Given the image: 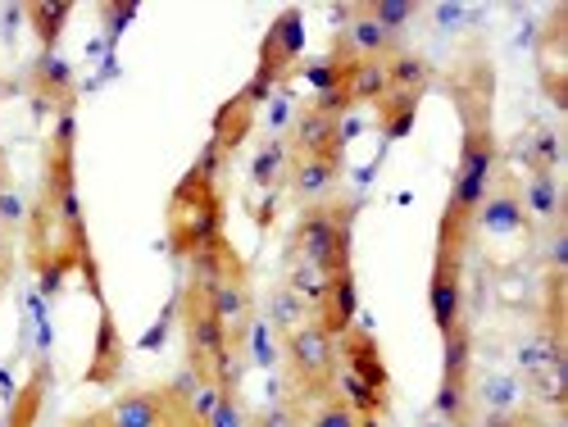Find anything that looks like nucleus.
Wrapping results in <instances>:
<instances>
[{"label":"nucleus","instance_id":"nucleus-1","mask_svg":"<svg viewBox=\"0 0 568 427\" xmlns=\"http://www.w3.org/2000/svg\"><path fill=\"white\" fill-rule=\"evenodd\" d=\"M28 264L41 282V296H55L64 277L82 273L91 296H101V268L91 255V232L78 196V105L55 114L51 141H45V173L37 205L28 210Z\"/></svg>","mask_w":568,"mask_h":427},{"label":"nucleus","instance_id":"nucleus-2","mask_svg":"<svg viewBox=\"0 0 568 427\" xmlns=\"http://www.w3.org/2000/svg\"><path fill=\"white\" fill-rule=\"evenodd\" d=\"M164 236L169 251L178 260H192L205 246H214L223 236V192L219 177H205L196 169H186L178 177V186L169 192V210H164Z\"/></svg>","mask_w":568,"mask_h":427},{"label":"nucleus","instance_id":"nucleus-3","mask_svg":"<svg viewBox=\"0 0 568 427\" xmlns=\"http://www.w3.org/2000/svg\"><path fill=\"white\" fill-rule=\"evenodd\" d=\"M355 251V205L351 201H314L292 227V260L314 264L323 277L351 273Z\"/></svg>","mask_w":568,"mask_h":427},{"label":"nucleus","instance_id":"nucleus-4","mask_svg":"<svg viewBox=\"0 0 568 427\" xmlns=\"http://www.w3.org/2000/svg\"><path fill=\"white\" fill-rule=\"evenodd\" d=\"M301 55H305V10H301V6H287V10L273 14V23H268V32H264V41H260V64H255L251 82L242 87V96H246L255 110H260L264 101H273L277 91H282V82L296 73Z\"/></svg>","mask_w":568,"mask_h":427},{"label":"nucleus","instance_id":"nucleus-5","mask_svg":"<svg viewBox=\"0 0 568 427\" xmlns=\"http://www.w3.org/2000/svg\"><path fill=\"white\" fill-rule=\"evenodd\" d=\"M282 359H287V373L301 396H333L337 387V368H342V355H337V342L310 318L292 332H282Z\"/></svg>","mask_w":568,"mask_h":427},{"label":"nucleus","instance_id":"nucleus-6","mask_svg":"<svg viewBox=\"0 0 568 427\" xmlns=\"http://www.w3.org/2000/svg\"><path fill=\"white\" fill-rule=\"evenodd\" d=\"M473 236L437 223V251H433V277H428V314L446 337L450 327L464 323V255Z\"/></svg>","mask_w":568,"mask_h":427},{"label":"nucleus","instance_id":"nucleus-7","mask_svg":"<svg viewBox=\"0 0 568 427\" xmlns=\"http://www.w3.org/2000/svg\"><path fill=\"white\" fill-rule=\"evenodd\" d=\"M437 414L450 427H473V332H468V323L450 327L446 337H442Z\"/></svg>","mask_w":568,"mask_h":427},{"label":"nucleus","instance_id":"nucleus-8","mask_svg":"<svg viewBox=\"0 0 568 427\" xmlns=\"http://www.w3.org/2000/svg\"><path fill=\"white\" fill-rule=\"evenodd\" d=\"M101 414H105V427H186V392L178 387L123 392Z\"/></svg>","mask_w":568,"mask_h":427},{"label":"nucleus","instance_id":"nucleus-9","mask_svg":"<svg viewBox=\"0 0 568 427\" xmlns=\"http://www.w3.org/2000/svg\"><path fill=\"white\" fill-rule=\"evenodd\" d=\"M491 232V236H514V232H528L532 223H528V210H524V186H518V177L514 173H496V182H491V192H487V201H483V210H478V218H473V232Z\"/></svg>","mask_w":568,"mask_h":427},{"label":"nucleus","instance_id":"nucleus-10","mask_svg":"<svg viewBox=\"0 0 568 427\" xmlns=\"http://www.w3.org/2000/svg\"><path fill=\"white\" fill-rule=\"evenodd\" d=\"M287 151L292 160H310V155H327V160H342L346 151V128L337 119H323L318 110H301L292 132H287Z\"/></svg>","mask_w":568,"mask_h":427},{"label":"nucleus","instance_id":"nucleus-11","mask_svg":"<svg viewBox=\"0 0 568 427\" xmlns=\"http://www.w3.org/2000/svg\"><path fill=\"white\" fill-rule=\"evenodd\" d=\"M337 355H342V364H346V373L351 377H359L364 387H373V392H392V373H387V359H383V346H377V337L368 327H351L346 337L337 342Z\"/></svg>","mask_w":568,"mask_h":427},{"label":"nucleus","instance_id":"nucleus-12","mask_svg":"<svg viewBox=\"0 0 568 427\" xmlns=\"http://www.w3.org/2000/svg\"><path fill=\"white\" fill-rule=\"evenodd\" d=\"M359 318V287H355V268L351 273H333L323 287V301L314 305V323L327 332L333 342H342Z\"/></svg>","mask_w":568,"mask_h":427},{"label":"nucleus","instance_id":"nucleus-13","mask_svg":"<svg viewBox=\"0 0 568 427\" xmlns=\"http://www.w3.org/2000/svg\"><path fill=\"white\" fill-rule=\"evenodd\" d=\"M123 364H128V346H123V332L114 323L110 309H101L97 318V346H91V364L82 373L87 387H114L123 377Z\"/></svg>","mask_w":568,"mask_h":427},{"label":"nucleus","instance_id":"nucleus-14","mask_svg":"<svg viewBox=\"0 0 568 427\" xmlns=\"http://www.w3.org/2000/svg\"><path fill=\"white\" fill-rule=\"evenodd\" d=\"M337 37L355 51V60H373V64H383V60H392V55L400 51V41L368 14V6H355V10L346 14V23L337 28Z\"/></svg>","mask_w":568,"mask_h":427},{"label":"nucleus","instance_id":"nucleus-15","mask_svg":"<svg viewBox=\"0 0 568 427\" xmlns=\"http://www.w3.org/2000/svg\"><path fill=\"white\" fill-rule=\"evenodd\" d=\"M28 87H32V96H37L41 105H51L55 114L78 105V78H73V69L60 60V51H55V55H37V64L28 69Z\"/></svg>","mask_w":568,"mask_h":427},{"label":"nucleus","instance_id":"nucleus-16","mask_svg":"<svg viewBox=\"0 0 568 427\" xmlns=\"http://www.w3.org/2000/svg\"><path fill=\"white\" fill-rule=\"evenodd\" d=\"M255 132V105L242 96V91H236V96H227L219 110H214V123H210V141L214 146L232 160L236 151L246 146V136Z\"/></svg>","mask_w":568,"mask_h":427},{"label":"nucleus","instance_id":"nucleus-17","mask_svg":"<svg viewBox=\"0 0 568 427\" xmlns=\"http://www.w3.org/2000/svg\"><path fill=\"white\" fill-rule=\"evenodd\" d=\"M342 177V160H327V155H310V160H292L287 164V186L301 205L327 201V192L337 186Z\"/></svg>","mask_w":568,"mask_h":427},{"label":"nucleus","instance_id":"nucleus-18","mask_svg":"<svg viewBox=\"0 0 568 427\" xmlns=\"http://www.w3.org/2000/svg\"><path fill=\"white\" fill-rule=\"evenodd\" d=\"M51 383H55L51 359H37L32 373L23 377V387H19L14 400H10L6 427H37V423H41V409H45V396H51Z\"/></svg>","mask_w":568,"mask_h":427},{"label":"nucleus","instance_id":"nucleus-19","mask_svg":"<svg viewBox=\"0 0 568 427\" xmlns=\"http://www.w3.org/2000/svg\"><path fill=\"white\" fill-rule=\"evenodd\" d=\"M524 210H528V223H564V196H559V173H528L524 182Z\"/></svg>","mask_w":568,"mask_h":427},{"label":"nucleus","instance_id":"nucleus-20","mask_svg":"<svg viewBox=\"0 0 568 427\" xmlns=\"http://www.w3.org/2000/svg\"><path fill=\"white\" fill-rule=\"evenodd\" d=\"M23 14L32 23V37L41 45V55H55L60 51V37H64V28L73 19V6H69V0H32Z\"/></svg>","mask_w":568,"mask_h":427},{"label":"nucleus","instance_id":"nucleus-21","mask_svg":"<svg viewBox=\"0 0 568 427\" xmlns=\"http://www.w3.org/2000/svg\"><path fill=\"white\" fill-rule=\"evenodd\" d=\"M383 73H387V91H414V96H423V91L437 82V69L423 60V55L405 51V45H400L392 60H383Z\"/></svg>","mask_w":568,"mask_h":427},{"label":"nucleus","instance_id":"nucleus-22","mask_svg":"<svg viewBox=\"0 0 568 427\" xmlns=\"http://www.w3.org/2000/svg\"><path fill=\"white\" fill-rule=\"evenodd\" d=\"M418 105H423V96H414V91H387V96L377 101V132L387 141H405L418 123Z\"/></svg>","mask_w":568,"mask_h":427},{"label":"nucleus","instance_id":"nucleus-23","mask_svg":"<svg viewBox=\"0 0 568 427\" xmlns=\"http://www.w3.org/2000/svg\"><path fill=\"white\" fill-rule=\"evenodd\" d=\"M287 164H292L287 136H282V141H264L255 164H251V186H260V192H277V186L287 182Z\"/></svg>","mask_w":568,"mask_h":427},{"label":"nucleus","instance_id":"nucleus-24","mask_svg":"<svg viewBox=\"0 0 568 427\" xmlns=\"http://www.w3.org/2000/svg\"><path fill=\"white\" fill-rule=\"evenodd\" d=\"M524 173H559V132L555 128H528L524 136Z\"/></svg>","mask_w":568,"mask_h":427},{"label":"nucleus","instance_id":"nucleus-25","mask_svg":"<svg viewBox=\"0 0 568 427\" xmlns=\"http://www.w3.org/2000/svg\"><path fill=\"white\" fill-rule=\"evenodd\" d=\"M28 223V210L14 192V177H10V160H0V236H14Z\"/></svg>","mask_w":568,"mask_h":427},{"label":"nucleus","instance_id":"nucleus-26","mask_svg":"<svg viewBox=\"0 0 568 427\" xmlns=\"http://www.w3.org/2000/svg\"><path fill=\"white\" fill-rule=\"evenodd\" d=\"M383 96H387V73H383V64L364 60V64L351 73V101H355V105H377Z\"/></svg>","mask_w":568,"mask_h":427},{"label":"nucleus","instance_id":"nucleus-27","mask_svg":"<svg viewBox=\"0 0 568 427\" xmlns=\"http://www.w3.org/2000/svg\"><path fill=\"white\" fill-rule=\"evenodd\" d=\"M368 14L377 19V23H383L396 41L414 28V19H418V6H414V0H373V6H368Z\"/></svg>","mask_w":568,"mask_h":427},{"label":"nucleus","instance_id":"nucleus-28","mask_svg":"<svg viewBox=\"0 0 568 427\" xmlns=\"http://www.w3.org/2000/svg\"><path fill=\"white\" fill-rule=\"evenodd\" d=\"M323 287H327V277H323L314 264L292 260V268H287V292H296L305 305H318V301H323Z\"/></svg>","mask_w":568,"mask_h":427},{"label":"nucleus","instance_id":"nucleus-29","mask_svg":"<svg viewBox=\"0 0 568 427\" xmlns=\"http://www.w3.org/2000/svg\"><path fill=\"white\" fill-rule=\"evenodd\" d=\"M301 323H310V318H305V301H301L296 292L282 287V292L273 296V327H277V332H292V327H301Z\"/></svg>","mask_w":568,"mask_h":427},{"label":"nucleus","instance_id":"nucleus-30","mask_svg":"<svg viewBox=\"0 0 568 427\" xmlns=\"http://www.w3.org/2000/svg\"><path fill=\"white\" fill-rule=\"evenodd\" d=\"M205 427H251V409L242 405V396H236V392H223Z\"/></svg>","mask_w":568,"mask_h":427},{"label":"nucleus","instance_id":"nucleus-31","mask_svg":"<svg viewBox=\"0 0 568 427\" xmlns=\"http://www.w3.org/2000/svg\"><path fill=\"white\" fill-rule=\"evenodd\" d=\"M310 427H359V414L342 400V396H327L318 409H314V423Z\"/></svg>","mask_w":568,"mask_h":427},{"label":"nucleus","instance_id":"nucleus-32","mask_svg":"<svg viewBox=\"0 0 568 427\" xmlns=\"http://www.w3.org/2000/svg\"><path fill=\"white\" fill-rule=\"evenodd\" d=\"M105 19H110V32L119 37L128 19H136V0H123V6H105Z\"/></svg>","mask_w":568,"mask_h":427},{"label":"nucleus","instance_id":"nucleus-33","mask_svg":"<svg viewBox=\"0 0 568 427\" xmlns=\"http://www.w3.org/2000/svg\"><path fill=\"white\" fill-rule=\"evenodd\" d=\"M10 277H14V246H10V236H0V296H6Z\"/></svg>","mask_w":568,"mask_h":427},{"label":"nucleus","instance_id":"nucleus-34","mask_svg":"<svg viewBox=\"0 0 568 427\" xmlns=\"http://www.w3.org/2000/svg\"><path fill=\"white\" fill-rule=\"evenodd\" d=\"M64 427H105V414L97 409V414H78V418H69Z\"/></svg>","mask_w":568,"mask_h":427},{"label":"nucleus","instance_id":"nucleus-35","mask_svg":"<svg viewBox=\"0 0 568 427\" xmlns=\"http://www.w3.org/2000/svg\"><path fill=\"white\" fill-rule=\"evenodd\" d=\"M437 19H442V23H459L464 10H459V6H437Z\"/></svg>","mask_w":568,"mask_h":427},{"label":"nucleus","instance_id":"nucleus-36","mask_svg":"<svg viewBox=\"0 0 568 427\" xmlns=\"http://www.w3.org/2000/svg\"><path fill=\"white\" fill-rule=\"evenodd\" d=\"M359 427H383V418H373V414H364V418H359Z\"/></svg>","mask_w":568,"mask_h":427},{"label":"nucleus","instance_id":"nucleus-37","mask_svg":"<svg viewBox=\"0 0 568 427\" xmlns=\"http://www.w3.org/2000/svg\"><path fill=\"white\" fill-rule=\"evenodd\" d=\"M0 101H6V78H0Z\"/></svg>","mask_w":568,"mask_h":427},{"label":"nucleus","instance_id":"nucleus-38","mask_svg":"<svg viewBox=\"0 0 568 427\" xmlns=\"http://www.w3.org/2000/svg\"><path fill=\"white\" fill-rule=\"evenodd\" d=\"M0 160H10V155H6V146H0Z\"/></svg>","mask_w":568,"mask_h":427}]
</instances>
